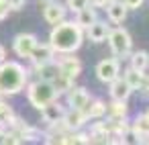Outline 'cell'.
Masks as SVG:
<instances>
[{
  "label": "cell",
  "instance_id": "obj_1",
  "mask_svg": "<svg viewBox=\"0 0 149 145\" xmlns=\"http://www.w3.org/2000/svg\"><path fill=\"white\" fill-rule=\"evenodd\" d=\"M82 29L76 25V23H63L61 25L57 23L55 29L51 31V37H49V45L53 51H59V53H74L76 49H80L82 45Z\"/></svg>",
  "mask_w": 149,
  "mask_h": 145
},
{
  "label": "cell",
  "instance_id": "obj_2",
  "mask_svg": "<svg viewBox=\"0 0 149 145\" xmlns=\"http://www.w3.org/2000/svg\"><path fill=\"white\" fill-rule=\"evenodd\" d=\"M27 84V72L17 61L0 63V96L19 94Z\"/></svg>",
  "mask_w": 149,
  "mask_h": 145
},
{
  "label": "cell",
  "instance_id": "obj_3",
  "mask_svg": "<svg viewBox=\"0 0 149 145\" xmlns=\"http://www.w3.org/2000/svg\"><path fill=\"white\" fill-rule=\"evenodd\" d=\"M59 90L55 88L53 82H47V80H41V82H35L29 86V102L35 106V108H43L45 104L53 102L57 98Z\"/></svg>",
  "mask_w": 149,
  "mask_h": 145
},
{
  "label": "cell",
  "instance_id": "obj_4",
  "mask_svg": "<svg viewBox=\"0 0 149 145\" xmlns=\"http://www.w3.org/2000/svg\"><path fill=\"white\" fill-rule=\"evenodd\" d=\"M108 43H110V51L114 53V57H125V55H129V51H131V45H133V41H131V35L125 31V29H112V31H108Z\"/></svg>",
  "mask_w": 149,
  "mask_h": 145
},
{
  "label": "cell",
  "instance_id": "obj_5",
  "mask_svg": "<svg viewBox=\"0 0 149 145\" xmlns=\"http://www.w3.org/2000/svg\"><path fill=\"white\" fill-rule=\"evenodd\" d=\"M96 76L100 82H112L116 76H118V61L114 57H108V59H102L98 66H96Z\"/></svg>",
  "mask_w": 149,
  "mask_h": 145
},
{
  "label": "cell",
  "instance_id": "obj_6",
  "mask_svg": "<svg viewBox=\"0 0 149 145\" xmlns=\"http://www.w3.org/2000/svg\"><path fill=\"white\" fill-rule=\"evenodd\" d=\"M35 45H37L35 35L21 33V35H17V39H15V53H17V55H21V57H29Z\"/></svg>",
  "mask_w": 149,
  "mask_h": 145
},
{
  "label": "cell",
  "instance_id": "obj_7",
  "mask_svg": "<svg viewBox=\"0 0 149 145\" xmlns=\"http://www.w3.org/2000/svg\"><path fill=\"white\" fill-rule=\"evenodd\" d=\"M57 72H59L61 76H68V78L74 80V78L80 76V72H82V63H80L78 57L68 55V57H63L61 61H57Z\"/></svg>",
  "mask_w": 149,
  "mask_h": 145
},
{
  "label": "cell",
  "instance_id": "obj_8",
  "mask_svg": "<svg viewBox=\"0 0 149 145\" xmlns=\"http://www.w3.org/2000/svg\"><path fill=\"white\" fill-rule=\"evenodd\" d=\"M131 133H133V137H135L137 143H147L149 141V114L147 112H143V114L137 116Z\"/></svg>",
  "mask_w": 149,
  "mask_h": 145
},
{
  "label": "cell",
  "instance_id": "obj_9",
  "mask_svg": "<svg viewBox=\"0 0 149 145\" xmlns=\"http://www.w3.org/2000/svg\"><path fill=\"white\" fill-rule=\"evenodd\" d=\"M41 112H43V121L49 123V125L61 123V121H63V114H65V110H63L59 104H55V100L49 102V104H45V106L41 108Z\"/></svg>",
  "mask_w": 149,
  "mask_h": 145
},
{
  "label": "cell",
  "instance_id": "obj_10",
  "mask_svg": "<svg viewBox=\"0 0 149 145\" xmlns=\"http://www.w3.org/2000/svg\"><path fill=\"white\" fill-rule=\"evenodd\" d=\"M110 84V96L114 98V100H127L129 96H131V86L125 82V78H114L112 82H108Z\"/></svg>",
  "mask_w": 149,
  "mask_h": 145
},
{
  "label": "cell",
  "instance_id": "obj_11",
  "mask_svg": "<svg viewBox=\"0 0 149 145\" xmlns=\"http://www.w3.org/2000/svg\"><path fill=\"white\" fill-rule=\"evenodd\" d=\"M90 100H92V98H90V94H88V90H86V88H70L68 102H70V106H72V108L82 110Z\"/></svg>",
  "mask_w": 149,
  "mask_h": 145
},
{
  "label": "cell",
  "instance_id": "obj_12",
  "mask_svg": "<svg viewBox=\"0 0 149 145\" xmlns=\"http://www.w3.org/2000/svg\"><path fill=\"white\" fill-rule=\"evenodd\" d=\"M86 31H88V37H90L92 43H102V41H106L110 29H108L106 23H102V21H94Z\"/></svg>",
  "mask_w": 149,
  "mask_h": 145
},
{
  "label": "cell",
  "instance_id": "obj_13",
  "mask_svg": "<svg viewBox=\"0 0 149 145\" xmlns=\"http://www.w3.org/2000/svg\"><path fill=\"white\" fill-rule=\"evenodd\" d=\"M29 57H31V61L35 66H41V63H47V61L53 59V49H51V45H39L37 43Z\"/></svg>",
  "mask_w": 149,
  "mask_h": 145
},
{
  "label": "cell",
  "instance_id": "obj_14",
  "mask_svg": "<svg viewBox=\"0 0 149 145\" xmlns=\"http://www.w3.org/2000/svg\"><path fill=\"white\" fill-rule=\"evenodd\" d=\"M88 119H86V114L82 112V110H78V108H70L65 114H63V127L65 129H80L84 123H86Z\"/></svg>",
  "mask_w": 149,
  "mask_h": 145
},
{
  "label": "cell",
  "instance_id": "obj_15",
  "mask_svg": "<svg viewBox=\"0 0 149 145\" xmlns=\"http://www.w3.org/2000/svg\"><path fill=\"white\" fill-rule=\"evenodd\" d=\"M43 15H45V21H47L49 25H57V23H61V21H63V17H65V8H63L61 4L51 2V4H47V6H45Z\"/></svg>",
  "mask_w": 149,
  "mask_h": 145
},
{
  "label": "cell",
  "instance_id": "obj_16",
  "mask_svg": "<svg viewBox=\"0 0 149 145\" xmlns=\"http://www.w3.org/2000/svg\"><path fill=\"white\" fill-rule=\"evenodd\" d=\"M106 13H108L110 21H114V23H123L125 17H127V6H125V2H118V0H108Z\"/></svg>",
  "mask_w": 149,
  "mask_h": 145
},
{
  "label": "cell",
  "instance_id": "obj_17",
  "mask_svg": "<svg viewBox=\"0 0 149 145\" xmlns=\"http://www.w3.org/2000/svg\"><path fill=\"white\" fill-rule=\"evenodd\" d=\"M76 15H78V17H76V25H78L80 29H88V27L96 21V10H94V8H90V6H86V8H82V10H78Z\"/></svg>",
  "mask_w": 149,
  "mask_h": 145
},
{
  "label": "cell",
  "instance_id": "obj_18",
  "mask_svg": "<svg viewBox=\"0 0 149 145\" xmlns=\"http://www.w3.org/2000/svg\"><path fill=\"white\" fill-rule=\"evenodd\" d=\"M82 112L86 114V119H100V116L106 112V106H104V102H100V100H90V102L82 108Z\"/></svg>",
  "mask_w": 149,
  "mask_h": 145
},
{
  "label": "cell",
  "instance_id": "obj_19",
  "mask_svg": "<svg viewBox=\"0 0 149 145\" xmlns=\"http://www.w3.org/2000/svg\"><path fill=\"white\" fill-rule=\"evenodd\" d=\"M35 68H37L39 76H41L43 80H47V82H53V80H55V76H57V63H53V59H51V61H47V63L35 66Z\"/></svg>",
  "mask_w": 149,
  "mask_h": 145
},
{
  "label": "cell",
  "instance_id": "obj_20",
  "mask_svg": "<svg viewBox=\"0 0 149 145\" xmlns=\"http://www.w3.org/2000/svg\"><path fill=\"white\" fill-rule=\"evenodd\" d=\"M131 68L137 70V72H147V68H149V55H147L145 51L133 53V57H131Z\"/></svg>",
  "mask_w": 149,
  "mask_h": 145
},
{
  "label": "cell",
  "instance_id": "obj_21",
  "mask_svg": "<svg viewBox=\"0 0 149 145\" xmlns=\"http://www.w3.org/2000/svg\"><path fill=\"white\" fill-rule=\"evenodd\" d=\"M106 112L110 114V119H125L127 116V104H125V100H114L110 106H106Z\"/></svg>",
  "mask_w": 149,
  "mask_h": 145
},
{
  "label": "cell",
  "instance_id": "obj_22",
  "mask_svg": "<svg viewBox=\"0 0 149 145\" xmlns=\"http://www.w3.org/2000/svg\"><path fill=\"white\" fill-rule=\"evenodd\" d=\"M15 121V112L8 104L0 102V127H6V125H13Z\"/></svg>",
  "mask_w": 149,
  "mask_h": 145
},
{
  "label": "cell",
  "instance_id": "obj_23",
  "mask_svg": "<svg viewBox=\"0 0 149 145\" xmlns=\"http://www.w3.org/2000/svg\"><path fill=\"white\" fill-rule=\"evenodd\" d=\"M61 143L65 145H76V143H90V137L88 135H65L61 137Z\"/></svg>",
  "mask_w": 149,
  "mask_h": 145
},
{
  "label": "cell",
  "instance_id": "obj_24",
  "mask_svg": "<svg viewBox=\"0 0 149 145\" xmlns=\"http://www.w3.org/2000/svg\"><path fill=\"white\" fill-rule=\"evenodd\" d=\"M86 6H90V0H68V8L74 10V13H78Z\"/></svg>",
  "mask_w": 149,
  "mask_h": 145
},
{
  "label": "cell",
  "instance_id": "obj_25",
  "mask_svg": "<svg viewBox=\"0 0 149 145\" xmlns=\"http://www.w3.org/2000/svg\"><path fill=\"white\" fill-rule=\"evenodd\" d=\"M6 2H8V8L10 10H21L23 4H25V0H6Z\"/></svg>",
  "mask_w": 149,
  "mask_h": 145
},
{
  "label": "cell",
  "instance_id": "obj_26",
  "mask_svg": "<svg viewBox=\"0 0 149 145\" xmlns=\"http://www.w3.org/2000/svg\"><path fill=\"white\" fill-rule=\"evenodd\" d=\"M8 2H6V0H0V21H2V19H6V15H8Z\"/></svg>",
  "mask_w": 149,
  "mask_h": 145
},
{
  "label": "cell",
  "instance_id": "obj_27",
  "mask_svg": "<svg viewBox=\"0 0 149 145\" xmlns=\"http://www.w3.org/2000/svg\"><path fill=\"white\" fill-rule=\"evenodd\" d=\"M143 2H145V0H125V6L127 8H139Z\"/></svg>",
  "mask_w": 149,
  "mask_h": 145
},
{
  "label": "cell",
  "instance_id": "obj_28",
  "mask_svg": "<svg viewBox=\"0 0 149 145\" xmlns=\"http://www.w3.org/2000/svg\"><path fill=\"white\" fill-rule=\"evenodd\" d=\"M90 2H92L94 6H106V4H108V0H90Z\"/></svg>",
  "mask_w": 149,
  "mask_h": 145
},
{
  "label": "cell",
  "instance_id": "obj_29",
  "mask_svg": "<svg viewBox=\"0 0 149 145\" xmlns=\"http://www.w3.org/2000/svg\"><path fill=\"white\" fill-rule=\"evenodd\" d=\"M4 57H6V51H4V47H2V45H0V63L4 61Z\"/></svg>",
  "mask_w": 149,
  "mask_h": 145
},
{
  "label": "cell",
  "instance_id": "obj_30",
  "mask_svg": "<svg viewBox=\"0 0 149 145\" xmlns=\"http://www.w3.org/2000/svg\"><path fill=\"white\" fill-rule=\"evenodd\" d=\"M4 139H6V131L0 127V143H4Z\"/></svg>",
  "mask_w": 149,
  "mask_h": 145
}]
</instances>
